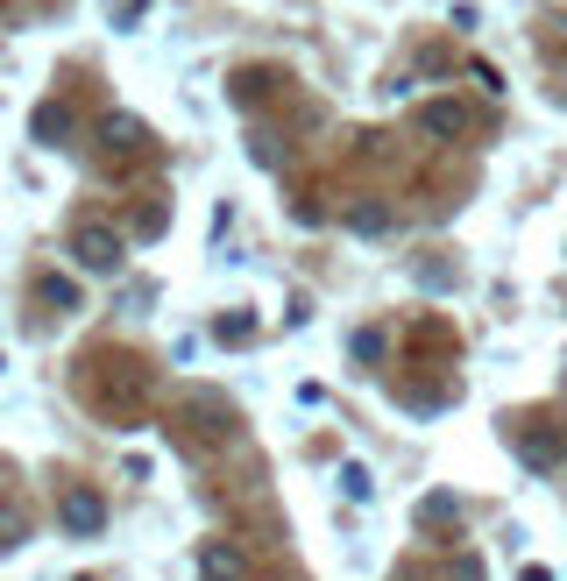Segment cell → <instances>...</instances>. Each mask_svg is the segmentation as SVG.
<instances>
[{
    "instance_id": "6da1fadb",
    "label": "cell",
    "mask_w": 567,
    "mask_h": 581,
    "mask_svg": "<svg viewBox=\"0 0 567 581\" xmlns=\"http://www.w3.org/2000/svg\"><path fill=\"white\" fill-rule=\"evenodd\" d=\"M71 256L86 263V270H114V263H121V234H107V227H78Z\"/></svg>"
},
{
    "instance_id": "7a4b0ae2",
    "label": "cell",
    "mask_w": 567,
    "mask_h": 581,
    "mask_svg": "<svg viewBox=\"0 0 567 581\" xmlns=\"http://www.w3.org/2000/svg\"><path fill=\"white\" fill-rule=\"evenodd\" d=\"M64 525H71V532H100V496H93V489H71V496H64Z\"/></svg>"
},
{
    "instance_id": "3957f363",
    "label": "cell",
    "mask_w": 567,
    "mask_h": 581,
    "mask_svg": "<svg viewBox=\"0 0 567 581\" xmlns=\"http://www.w3.org/2000/svg\"><path fill=\"white\" fill-rule=\"evenodd\" d=\"M199 567H206V581H241V553L234 546H206Z\"/></svg>"
},
{
    "instance_id": "277c9868",
    "label": "cell",
    "mask_w": 567,
    "mask_h": 581,
    "mask_svg": "<svg viewBox=\"0 0 567 581\" xmlns=\"http://www.w3.org/2000/svg\"><path fill=\"white\" fill-rule=\"evenodd\" d=\"M426 128H433V135H454V128H461V107H433Z\"/></svg>"
},
{
    "instance_id": "5b68a950",
    "label": "cell",
    "mask_w": 567,
    "mask_h": 581,
    "mask_svg": "<svg viewBox=\"0 0 567 581\" xmlns=\"http://www.w3.org/2000/svg\"><path fill=\"white\" fill-rule=\"evenodd\" d=\"M15 532H22V511L8 504V511H0V546H15Z\"/></svg>"
}]
</instances>
